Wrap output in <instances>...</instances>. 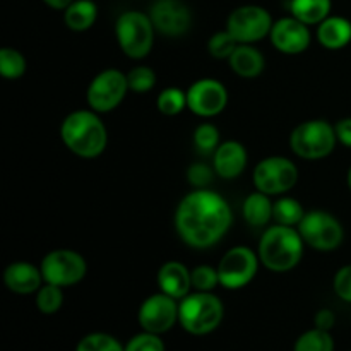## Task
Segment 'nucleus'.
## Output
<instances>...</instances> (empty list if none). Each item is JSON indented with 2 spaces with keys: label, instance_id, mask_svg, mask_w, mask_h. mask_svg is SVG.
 <instances>
[{
  "label": "nucleus",
  "instance_id": "obj_1",
  "mask_svg": "<svg viewBox=\"0 0 351 351\" xmlns=\"http://www.w3.org/2000/svg\"><path fill=\"white\" fill-rule=\"evenodd\" d=\"M233 225L232 208L221 194L209 189L189 192L175 211V230L185 245L204 250L225 239Z\"/></svg>",
  "mask_w": 351,
  "mask_h": 351
},
{
  "label": "nucleus",
  "instance_id": "obj_2",
  "mask_svg": "<svg viewBox=\"0 0 351 351\" xmlns=\"http://www.w3.org/2000/svg\"><path fill=\"white\" fill-rule=\"evenodd\" d=\"M62 143L75 156L98 158L108 144V130L95 110H75L69 113L60 125Z\"/></svg>",
  "mask_w": 351,
  "mask_h": 351
},
{
  "label": "nucleus",
  "instance_id": "obj_3",
  "mask_svg": "<svg viewBox=\"0 0 351 351\" xmlns=\"http://www.w3.org/2000/svg\"><path fill=\"white\" fill-rule=\"evenodd\" d=\"M304 247L305 242L298 228L274 223L261 235L257 254L266 269L273 273H288L300 264Z\"/></svg>",
  "mask_w": 351,
  "mask_h": 351
},
{
  "label": "nucleus",
  "instance_id": "obj_4",
  "mask_svg": "<svg viewBox=\"0 0 351 351\" xmlns=\"http://www.w3.org/2000/svg\"><path fill=\"white\" fill-rule=\"evenodd\" d=\"M223 302L213 291H194L178 302V324L192 336H206L219 328Z\"/></svg>",
  "mask_w": 351,
  "mask_h": 351
},
{
  "label": "nucleus",
  "instance_id": "obj_5",
  "mask_svg": "<svg viewBox=\"0 0 351 351\" xmlns=\"http://www.w3.org/2000/svg\"><path fill=\"white\" fill-rule=\"evenodd\" d=\"M154 24L149 14L127 10L115 23V36L123 53L134 60L146 58L154 45Z\"/></svg>",
  "mask_w": 351,
  "mask_h": 351
},
{
  "label": "nucleus",
  "instance_id": "obj_6",
  "mask_svg": "<svg viewBox=\"0 0 351 351\" xmlns=\"http://www.w3.org/2000/svg\"><path fill=\"white\" fill-rule=\"evenodd\" d=\"M338 144L335 125L328 120H307L293 129L290 136V147L298 158L308 161L324 160L335 151Z\"/></svg>",
  "mask_w": 351,
  "mask_h": 351
},
{
  "label": "nucleus",
  "instance_id": "obj_7",
  "mask_svg": "<svg viewBox=\"0 0 351 351\" xmlns=\"http://www.w3.org/2000/svg\"><path fill=\"white\" fill-rule=\"evenodd\" d=\"M304 239L305 245L319 250V252H331L336 250L345 240V228L341 221L331 213L321 211H307L300 225L297 226Z\"/></svg>",
  "mask_w": 351,
  "mask_h": 351
},
{
  "label": "nucleus",
  "instance_id": "obj_8",
  "mask_svg": "<svg viewBox=\"0 0 351 351\" xmlns=\"http://www.w3.org/2000/svg\"><path fill=\"white\" fill-rule=\"evenodd\" d=\"M257 191L267 195H283L298 182V168L285 156H267L256 165L252 175Z\"/></svg>",
  "mask_w": 351,
  "mask_h": 351
},
{
  "label": "nucleus",
  "instance_id": "obj_9",
  "mask_svg": "<svg viewBox=\"0 0 351 351\" xmlns=\"http://www.w3.org/2000/svg\"><path fill=\"white\" fill-rule=\"evenodd\" d=\"M40 269L45 283L67 288L84 280L88 273V263L75 250L57 249L43 257Z\"/></svg>",
  "mask_w": 351,
  "mask_h": 351
},
{
  "label": "nucleus",
  "instance_id": "obj_10",
  "mask_svg": "<svg viewBox=\"0 0 351 351\" xmlns=\"http://www.w3.org/2000/svg\"><path fill=\"white\" fill-rule=\"evenodd\" d=\"M129 93L127 74L119 69H105L93 77L89 82L86 99L89 108L96 113H108L120 106Z\"/></svg>",
  "mask_w": 351,
  "mask_h": 351
},
{
  "label": "nucleus",
  "instance_id": "obj_11",
  "mask_svg": "<svg viewBox=\"0 0 351 351\" xmlns=\"http://www.w3.org/2000/svg\"><path fill=\"white\" fill-rule=\"evenodd\" d=\"M259 254L243 245L232 247L218 264L219 285L226 290H242L259 271Z\"/></svg>",
  "mask_w": 351,
  "mask_h": 351
},
{
  "label": "nucleus",
  "instance_id": "obj_12",
  "mask_svg": "<svg viewBox=\"0 0 351 351\" xmlns=\"http://www.w3.org/2000/svg\"><path fill=\"white\" fill-rule=\"evenodd\" d=\"M273 24V17L264 7L240 5L226 19V29L239 43L254 45L269 36Z\"/></svg>",
  "mask_w": 351,
  "mask_h": 351
},
{
  "label": "nucleus",
  "instance_id": "obj_13",
  "mask_svg": "<svg viewBox=\"0 0 351 351\" xmlns=\"http://www.w3.org/2000/svg\"><path fill=\"white\" fill-rule=\"evenodd\" d=\"M137 321L143 331L165 335L178 322V300L163 291L151 295L141 304Z\"/></svg>",
  "mask_w": 351,
  "mask_h": 351
},
{
  "label": "nucleus",
  "instance_id": "obj_14",
  "mask_svg": "<svg viewBox=\"0 0 351 351\" xmlns=\"http://www.w3.org/2000/svg\"><path fill=\"white\" fill-rule=\"evenodd\" d=\"M226 105H228V91L225 84L216 79H197L187 89V108L202 119L219 115Z\"/></svg>",
  "mask_w": 351,
  "mask_h": 351
},
{
  "label": "nucleus",
  "instance_id": "obj_15",
  "mask_svg": "<svg viewBox=\"0 0 351 351\" xmlns=\"http://www.w3.org/2000/svg\"><path fill=\"white\" fill-rule=\"evenodd\" d=\"M149 17L158 33L168 38L184 36L192 24V14L180 0H154Z\"/></svg>",
  "mask_w": 351,
  "mask_h": 351
},
{
  "label": "nucleus",
  "instance_id": "obj_16",
  "mask_svg": "<svg viewBox=\"0 0 351 351\" xmlns=\"http://www.w3.org/2000/svg\"><path fill=\"white\" fill-rule=\"evenodd\" d=\"M269 38L273 47L281 53L300 55L311 47L312 34L307 24L290 16L274 21Z\"/></svg>",
  "mask_w": 351,
  "mask_h": 351
},
{
  "label": "nucleus",
  "instance_id": "obj_17",
  "mask_svg": "<svg viewBox=\"0 0 351 351\" xmlns=\"http://www.w3.org/2000/svg\"><path fill=\"white\" fill-rule=\"evenodd\" d=\"M249 153L239 141H225L213 153V168L225 180L239 178L245 171Z\"/></svg>",
  "mask_w": 351,
  "mask_h": 351
},
{
  "label": "nucleus",
  "instance_id": "obj_18",
  "mask_svg": "<svg viewBox=\"0 0 351 351\" xmlns=\"http://www.w3.org/2000/svg\"><path fill=\"white\" fill-rule=\"evenodd\" d=\"M3 283L12 293L17 295H31L36 293L45 283L43 274L40 267L26 261H17L9 264L3 271Z\"/></svg>",
  "mask_w": 351,
  "mask_h": 351
},
{
  "label": "nucleus",
  "instance_id": "obj_19",
  "mask_svg": "<svg viewBox=\"0 0 351 351\" xmlns=\"http://www.w3.org/2000/svg\"><path fill=\"white\" fill-rule=\"evenodd\" d=\"M158 287L180 302L192 290V271L178 261H168L158 271Z\"/></svg>",
  "mask_w": 351,
  "mask_h": 351
},
{
  "label": "nucleus",
  "instance_id": "obj_20",
  "mask_svg": "<svg viewBox=\"0 0 351 351\" xmlns=\"http://www.w3.org/2000/svg\"><path fill=\"white\" fill-rule=\"evenodd\" d=\"M228 65L237 75L243 79H256L266 67V58L254 45H237L235 51L228 58Z\"/></svg>",
  "mask_w": 351,
  "mask_h": 351
},
{
  "label": "nucleus",
  "instance_id": "obj_21",
  "mask_svg": "<svg viewBox=\"0 0 351 351\" xmlns=\"http://www.w3.org/2000/svg\"><path fill=\"white\" fill-rule=\"evenodd\" d=\"M317 40L328 50H341L351 41V21L341 16H329L317 26Z\"/></svg>",
  "mask_w": 351,
  "mask_h": 351
},
{
  "label": "nucleus",
  "instance_id": "obj_22",
  "mask_svg": "<svg viewBox=\"0 0 351 351\" xmlns=\"http://www.w3.org/2000/svg\"><path fill=\"white\" fill-rule=\"evenodd\" d=\"M273 209L274 202L271 201V195L256 191L247 195L245 201H243L242 215L243 219L250 226H254V228H263V226H266L273 219Z\"/></svg>",
  "mask_w": 351,
  "mask_h": 351
},
{
  "label": "nucleus",
  "instance_id": "obj_23",
  "mask_svg": "<svg viewBox=\"0 0 351 351\" xmlns=\"http://www.w3.org/2000/svg\"><path fill=\"white\" fill-rule=\"evenodd\" d=\"M98 19V5L93 0H74L64 10V23L72 31H88Z\"/></svg>",
  "mask_w": 351,
  "mask_h": 351
},
{
  "label": "nucleus",
  "instance_id": "obj_24",
  "mask_svg": "<svg viewBox=\"0 0 351 351\" xmlns=\"http://www.w3.org/2000/svg\"><path fill=\"white\" fill-rule=\"evenodd\" d=\"M331 0H290L291 16L307 26L321 24L331 16Z\"/></svg>",
  "mask_w": 351,
  "mask_h": 351
},
{
  "label": "nucleus",
  "instance_id": "obj_25",
  "mask_svg": "<svg viewBox=\"0 0 351 351\" xmlns=\"http://www.w3.org/2000/svg\"><path fill=\"white\" fill-rule=\"evenodd\" d=\"M305 209L300 202L295 197H280L274 202L273 209V219L276 225H285V226H295L297 228L300 225V221L305 216Z\"/></svg>",
  "mask_w": 351,
  "mask_h": 351
},
{
  "label": "nucleus",
  "instance_id": "obj_26",
  "mask_svg": "<svg viewBox=\"0 0 351 351\" xmlns=\"http://www.w3.org/2000/svg\"><path fill=\"white\" fill-rule=\"evenodd\" d=\"M293 351H335V339L331 332L324 329H308L298 336Z\"/></svg>",
  "mask_w": 351,
  "mask_h": 351
},
{
  "label": "nucleus",
  "instance_id": "obj_27",
  "mask_svg": "<svg viewBox=\"0 0 351 351\" xmlns=\"http://www.w3.org/2000/svg\"><path fill=\"white\" fill-rule=\"evenodd\" d=\"M156 106L160 110V113H163L165 117L178 115V113H182L187 108V91H184L180 88H175V86L165 88L158 95Z\"/></svg>",
  "mask_w": 351,
  "mask_h": 351
},
{
  "label": "nucleus",
  "instance_id": "obj_28",
  "mask_svg": "<svg viewBox=\"0 0 351 351\" xmlns=\"http://www.w3.org/2000/svg\"><path fill=\"white\" fill-rule=\"evenodd\" d=\"M64 288L57 287V285L43 283L40 290L36 291V297H34V304L36 308L45 315L57 314L62 308L64 304Z\"/></svg>",
  "mask_w": 351,
  "mask_h": 351
},
{
  "label": "nucleus",
  "instance_id": "obj_29",
  "mask_svg": "<svg viewBox=\"0 0 351 351\" xmlns=\"http://www.w3.org/2000/svg\"><path fill=\"white\" fill-rule=\"evenodd\" d=\"M26 57L16 48L5 47L0 50V74L9 81L19 79L26 74Z\"/></svg>",
  "mask_w": 351,
  "mask_h": 351
},
{
  "label": "nucleus",
  "instance_id": "obj_30",
  "mask_svg": "<svg viewBox=\"0 0 351 351\" xmlns=\"http://www.w3.org/2000/svg\"><path fill=\"white\" fill-rule=\"evenodd\" d=\"M75 351H125V346L115 336L106 332H91L77 343Z\"/></svg>",
  "mask_w": 351,
  "mask_h": 351
},
{
  "label": "nucleus",
  "instance_id": "obj_31",
  "mask_svg": "<svg viewBox=\"0 0 351 351\" xmlns=\"http://www.w3.org/2000/svg\"><path fill=\"white\" fill-rule=\"evenodd\" d=\"M127 82H129V91L146 95L156 86V72L147 65H137L127 72Z\"/></svg>",
  "mask_w": 351,
  "mask_h": 351
},
{
  "label": "nucleus",
  "instance_id": "obj_32",
  "mask_svg": "<svg viewBox=\"0 0 351 351\" xmlns=\"http://www.w3.org/2000/svg\"><path fill=\"white\" fill-rule=\"evenodd\" d=\"M219 129L211 122H204L195 127L194 130V146L199 153L213 154L219 146Z\"/></svg>",
  "mask_w": 351,
  "mask_h": 351
},
{
  "label": "nucleus",
  "instance_id": "obj_33",
  "mask_svg": "<svg viewBox=\"0 0 351 351\" xmlns=\"http://www.w3.org/2000/svg\"><path fill=\"white\" fill-rule=\"evenodd\" d=\"M237 45H239V41L230 34L228 29H225L218 31V33H215L209 38L208 50L211 57L219 58V60H228L233 51H235Z\"/></svg>",
  "mask_w": 351,
  "mask_h": 351
},
{
  "label": "nucleus",
  "instance_id": "obj_34",
  "mask_svg": "<svg viewBox=\"0 0 351 351\" xmlns=\"http://www.w3.org/2000/svg\"><path fill=\"white\" fill-rule=\"evenodd\" d=\"M219 285L218 267L201 264L192 269V288L195 291H213Z\"/></svg>",
  "mask_w": 351,
  "mask_h": 351
},
{
  "label": "nucleus",
  "instance_id": "obj_35",
  "mask_svg": "<svg viewBox=\"0 0 351 351\" xmlns=\"http://www.w3.org/2000/svg\"><path fill=\"white\" fill-rule=\"evenodd\" d=\"M125 351H165V343L160 335L143 331L129 339Z\"/></svg>",
  "mask_w": 351,
  "mask_h": 351
},
{
  "label": "nucleus",
  "instance_id": "obj_36",
  "mask_svg": "<svg viewBox=\"0 0 351 351\" xmlns=\"http://www.w3.org/2000/svg\"><path fill=\"white\" fill-rule=\"evenodd\" d=\"M215 168H211L206 163H192L187 170V180L192 187L195 189H208V185L211 184L213 175H215Z\"/></svg>",
  "mask_w": 351,
  "mask_h": 351
},
{
  "label": "nucleus",
  "instance_id": "obj_37",
  "mask_svg": "<svg viewBox=\"0 0 351 351\" xmlns=\"http://www.w3.org/2000/svg\"><path fill=\"white\" fill-rule=\"evenodd\" d=\"M332 287H335V293L338 295L343 302L351 304V264L343 266L341 269L336 273Z\"/></svg>",
  "mask_w": 351,
  "mask_h": 351
},
{
  "label": "nucleus",
  "instance_id": "obj_38",
  "mask_svg": "<svg viewBox=\"0 0 351 351\" xmlns=\"http://www.w3.org/2000/svg\"><path fill=\"white\" fill-rule=\"evenodd\" d=\"M314 324L315 328L324 329V331H331L336 324L335 312L329 311V308H321V311H317V314H315Z\"/></svg>",
  "mask_w": 351,
  "mask_h": 351
},
{
  "label": "nucleus",
  "instance_id": "obj_39",
  "mask_svg": "<svg viewBox=\"0 0 351 351\" xmlns=\"http://www.w3.org/2000/svg\"><path fill=\"white\" fill-rule=\"evenodd\" d=\"M336 129V137H338V143H341L345 147L351 149V117L341 119L335 125Z\"/></svg>",
  "mask_w": 351,
  "mask_h": 351
},
{
  "label": "nucleus",
  "instance_id": "obj_40",
  "mask_svg": "<svg viewBox=\"0 0 351 351\" xmlns=\"http://www.w3.org/2000/svg\"><path fill=\"white\" fill-rule=\"evenodd\" d=\"M43 2L55 10H65L74 0H43Z\"/></svg>",
  "mask_w": 351,
  "mask_h": 351
},
{
  "label": "nucleus",
  "instance_id": "obj_41",
  "mask_svg": "<svg viewBox=\"0 0 351 351\" xmlns=\"http://www.w3.org/2000/svg\"><path fill=\"white\" fill-rule=\"evenodd\" d=\"M346 180H348V187H350V191H351V167H350V170H348V177H346Z\"/></svg>",
  "mask_w": 351,
  "mask_h": 351
}]
</instances>
